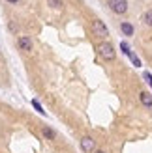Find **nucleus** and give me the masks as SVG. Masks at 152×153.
I'll use <instances>...</instances> for the list:
<instances>
[{
    "mask_svg": "<svg viewBox=\"0 0 152 153\" xmlns=\"http://www.w3.org/2000/svg\"><path fill=\"white\" fill-rule=\"evenodd\" d=\"M98 52H100V56H102L103 60H107V62L115 60V56H117V52H115V49H113V45L107 43V41H103V43L98 45Z\"/></svg>",
    "mask_w": 152,
    "mask_h": 153,
    "instance_id": "nucleus-1",
    "label": "nucleus"
},
{
    "mask_svg": "<svg viewBox=\"0 0 152 153\" xmlns=\"http://www.w3.org/2000/svg\"><path fill=\"white\" fill-rule=\"evenodd\" d=\"M107 4L111 7V11H115L118 15H122L128 11V2L126 0H107Z\"/></svg>",
    "mask_w": 152,
    "mask_h": 153,
    "instance_id": "nucleus-2",
    "label": "nucleus"
},
{
    "mask_svg": "<svg viewBox=\"0 0 152 153\" xmlns=\"http://www.w3.org/2000/svg\"><path fill=\"white\" fill-rule=\"evenodd\" d=\"M92 32H94L98 37H107V36H109L107 26H105L103 21H100V19H94V21H92Z\"/></svg>",
    "mask_w": 152,
    "mask_h": 153,
    "instance_id": "nucleus-3",
    "label": "nucleus"
},
{
    "mask_svg": "<svg viewBox=\"0 0 152 153\" xmlns=\"http://www.w3.org/2000/svg\"><path fill=\"white\" fill-rule=\"evenodd\" d=\"M94 146H96V142L90 138V136H83V138H81V149L83 151H87V153L94 151Z\"/></svg>",
    "mask_w": 152,
    "mask_h": 153,
    "instance_id": "nucleus-4",
    "label": "nucleus"
},
{
    "mask_svg": "<svg viewBox=\"0 0 152 153\" xmlns=\"http://www.w3.org/2000/svg\"><path fill=\"white\" fill-rule=\"evenodd\" d=\"M17 45H19V47H21L23 51H32V41H30V37H26V36L19 37Z\"/></svg>",
    "mask_w": 152,
    "mask_h": 153,
    "instance_id": "nucleus-5",
    "label": "nucleus"
},
{
    "mask_svg": "<svg viewBox=\"0 0 152 153\" xmlns=\"http://www.w3.org/2000/svg\"><path fill=\"white\" fill-rule=\"evenodd\" d=\"M139 99H141V103L145 105V106L152 108V95L148 94V91H141V94H139Z\"/></svg>",
    "mask_w": 152,
    "mask_h": 153,
    "instance_id": "nucleus-6",
    "label": "nucleus"
},
{
    "mask_svg": "<svg viewBox=\"0 0 152 153\" xmlns=\"http://www.w3.org/2000/svg\"><path fill=\"white\" fill-rule=\"evenodd\" d=\"M120 30H122L124 36H132L133 34V26L130 25V22H122V25H120Z\"/></svg>",
    "mask_w": 152,
    "mask_h": 153,
    "instance_id": "nucleus-7",
    "label": "nucleus"
},
{
    "mask_svg": "<svg viewBox=\"0 0 152 153\" xmlns=\"http://www.w3.org/2000/svg\"><path fill=\"white\" fill-rule=\"evenodd\" d=\"M32 106H34V108L38 110V114H41V116H45V114H47V112L43 110V106L40 105V101H36V99H32Z\"/></svg>",
    "mask_w": 152,
    "mask_h": 153,
    "instance_id": "nucleus-8",
    "label": "nucleus"
},
{
    "mask_svg": "<svg viewBox=\"0 0 152 153\" xmlns=\"http://www.w3.org/2000/svg\"><path fill=\"white\" fill-rule=\"evenodd\" d=\"M47 4H49L51 7H55V10H60V7L64 6L62 0H47Z\"/></svg>",
    "mask_w": 152,
    "mask_h": 153,
    "instance_id": "nucleus-9",
    "label": "nucleus"
},
{
    "mask_svg": "<svg viewBox=\"0 0 152 153\" xmlns=\"http://www.w3.org/2000/svg\"><path fill=\"white\" fill-rule=\"evenodd\" d=\"M143 22L148 25V26H152V10H148L145 15H143Z\"/></svg>",
    "mask_w": 152,
    "mask_h": 153,
    "instance_id": "nucleus-10",
    "label": "nucleus"
},
{
    "mask_svg": "<svg viewBox=\"0 0 152 153\" xmlns=\"http://www.w3.org/2000/svg\"><path fill=\"white\" fill-rule=\"evenodd\" d=\"M128 56H130V60H132V62H133V65H135V67H141V60H139L137 56H135V54H133L132 51L128 52Z\"/></svg>",
    "mask_w": 152,
    "mask_h": 153,
    "instance_id": "nucleus-11",
    "label": "nucleus"
},
{
    "mask_svg": "<svg viewBox=\"0 0 152 153\" xmlns=\"http://www.w3.org/2000/svg\"><path fill=\"white\" fill-rule=\"evenodd\" d=\"M43 136H45L47 140H53V138H55V133H53L49 127H45V129H43Z\"/></svg>",
    "mask_w": 152,
    "mask_h": 153,
    "instance_id": "nucleus-12",
    "label": "nucleus"
},
{
    "mask_svg": "<svg viewBox=\"0 0 152 153\" xmlns=\"http://www.w3.org/2000/svg\"><path fill=\"white\" fill-rule=\"evenodd\" d=\"M143 76H145V80H147V82H148V84H150V88H152V75H150V73H147V71H145V73H143Z\"/></svg>",
    "mask_w": 152,
    "mask_h": 153,
    "instance_id": "nucleus-13",
    "label": "nucleus"
},
{
    "mask_svg": "<svg viewBox=\"0 0 152 153\" xmlns=\"http://www.w3.org/2000/svg\"><path fill=\"white\" fill-rule=\"evenodd\" d=\"M8 2H11V4H15V2H17V0H8Z\"/></svg>",
    "mask_w": 152,
    "mask_h": 153,
    "instance_id": "nucleus-14",
    "label": "nucleus"
},
{
    "mask_svg": "<svg viewBox=\"0 0 152 153\" xmlns=\"http://www.w3.org/2000/svg\"><path fill=\"white\" fill-rule=\"evenodd\" d=\"M94 153H105V151H94Z\"/></svg>",
    "mask_w": 152,
    "mask_h": 153,
    "instance_id": "nucleus-15",
    "label": "nucleus"
}]
</instances>
